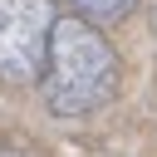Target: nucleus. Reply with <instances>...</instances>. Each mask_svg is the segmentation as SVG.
Listing matches in <instances>:
<instances>
[{
    "mask_svg": "<svg viewBox=\"0 0 157 157\" xmlns=\"http://www.w3.org/2000/svg\"><path fill=\"white\" fill-rule=\"evenodd\" d=\"M54 20L49 0H0V88H29L44 78Z\"/></svg>",
    "mask_w": 157,
    "mask_h": 157,
    "instance_id": "2",
    "label": "nucleus"
},
{
    "mask_svg": "<svg viewBox=\"0 0 157 157\" xmlns=\"http://www.w3.org/2000/svg\"><path fill=\"white\" fill-rule=\"evenodd\" d=\"M118 78L123 64L118 49L103 39V29H93V20L83 15H59L49 34V64L39 78L44 108L59 118H83L118 93Z\"/></svg>",
    "mask_w": 157,
    "mask_h": 157,
    "instance_id": "1",
    "label": "nucleus"
},
{
    "mask_svg": "<svg viewBox=\"0 0 157 157\" xmlns=\"http://www.w3.org/2000/svg\"><path fill=\"white\" fill-rule=\"evenodd\" d=\"M0 157H34V152L20 147V142H0Z\"/></svg>",
    "mask_w": 157,
    "mask_h": 157,
    "instance_id": "4",
    "label": "nucleus"
},
{
    "mask_svg": "<svg viewBox=\"0 0 157 157\" xmlns=\"http://www.w3.org/2000/svg\"><path fill=\"white\" fill-rule=\"evenodd\" d=\"M83 20H123L137 10V0H69Z\"/></svg>",
    "mask_w": 157,
    "mask_h": 157,
    "instance_id": "3",
    "label": "nucleus"
}]
</instances>
